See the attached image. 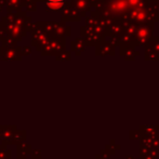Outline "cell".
Here are the masks:
<instances>
[{"label":"cell","instance_id":"obj_1","mask_svg":"<svg viewBox=\"0 0 159 159\" xmlns=\"http://www.w3.org/2000/svg\"><path fill=\"white\" fill-rule=\"evenodd\" d=\"M32 153V146L24 143H20L17 146V159H27V156Z\"/></svg>","mask_w":159,"mask_h":159},{"label":"cell","instance_id":"obj_2","mask_svg":"<svg viewBox=\"0 0 159 159\" xmlns=\"http://www.w3.org/2000/svg\"><path fill=\"white\" fill-rule=\"evenodd\" d=\"M141 132L145 136H152L158 134L159 126H141Z\"/></svg>","mask_w":159,"mask_h":159},{"label":"cell","instance_id":"obj_3","mask_svg":"<svg viewBox=\"0 0 159 159\" xmlns=\"http://www.w3.org/2000/svg\"><path fill=\"white\" fill-rule=\"evenodd\" d=\"M64 4V0H48L47 1V6L51 9V10H59L62 8Z\"/></svg>","mask_w":159,"mask_h":159},{"label":"cell","instance_id":"obj_4","mask_svg":"<svg viewBox=\"0 0 159 159\" xmlns=\"http://www.w3.org/2000/svg\"><path fill=\"white\" fill-rule=\"evenodd\" d=\"M119 148H120V146L118 144H116V142L114 140L111 141V143H109V144H107L106 147H105V149H107V151L111 153V154H115Z\"/></svg>","mask_w":159,"mask_h":159},{"label":"cell","instance_id":"obj_5","mask_svg":"<svg viewBox=\"0 0 159 159\" xmlns=\"http://www.w3.org/2000/svg\"><path fill=\"white\" fill-rule=\"evenodd\" d=\"M143 136L141 130H131L130 131V140H140Z\"/></svg>","mask_w":159,"mask_h":159},{"label":"cell","instance_id":"obj_6","mask_svg":"<svg viewBox=\"0 0 159 159\" xmlns=\"http://www.w3.org/2000/svg\"><path fill=\"white\" fill-rule=\"evenodd\" d=\"M98 155L101 156V157H103V158H105V159H111V153H109L107 149H102V151L100 152V154Z\"/></svg>","mask_w":159,"mask_h":159},{"label":"cell","instance_id":"obj_7","mask_svg":"<svg viewBox=\"0 0 159 159\" xmlns=\"http://www.w3.org/2000/svg\"><path fill=\"white\" fill-rule=\"evenodd\" d=\"M30 154H33V158H35V159H40V157H41V153H40L39 149H37V151H32Z\"/></svg>","mask_w":159,"mask_h":159},{"label":"cell","instance_id":"obj_8","mask_svg":"<svg viewBox=\"0 0 159 159\" xmlns=\"http://www.w3.org/2000/svg\"><path fill=\"white\" fill-rule=\"evenodd\" d=\"M126 159H134V157L131 155H128V156H126Z\"/></svg>","mask_w":159,"mask_h":159},{"label":"cell","instance_id":"obj_9","mask_svg":"<svg viewBox=\"0 0 159 159\" xmlns=\"http://www.w3.org/2000/svg\"><path fill=\"white\" fill-rule=\"evenodd\" d=\"M33 159H35V158H33Z\"/></svg>","mask_w":159,"mask_h":159}]
</instances>
